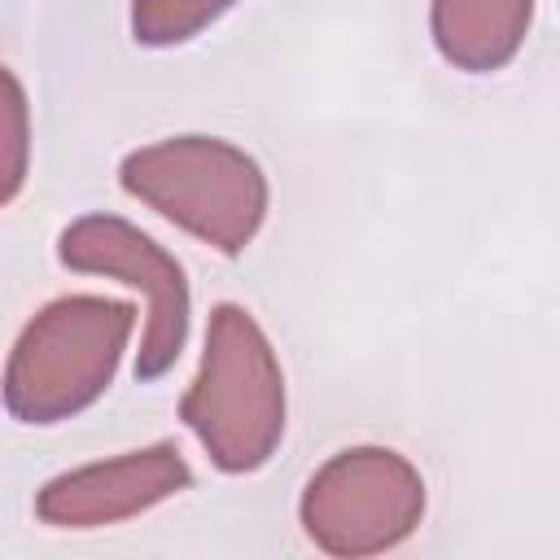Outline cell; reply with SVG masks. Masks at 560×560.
Returning a JSON list of instances; mask_svg holds the SVG:
<instances>
[{"label":"cell","instance_id":"6da1fadb","mask_svg":"<svg viewBox=\"0 0 560 560\" xmlns=\"http://www.w3.org/2000/svg\"><path fill=\"white\" fill-rule=\"evenodd\" d=\"M179 416L223 472H249L276 451L284 433V376L249 311L214 306L201 372Z\"/></svg>","mask_w":560,"mask_h":560},{"label":"cell","instance_id":"7a4b0ae2","mask_svg":"<svg viewBox=\"0 0 560 560\" xmlns=\"http://www.w3.org/2000/svg\"><path fill=\"white\" fill-rule=\"evenodd\" d=\"M136 311L105 298H61L18 337L4 372V402L26 424L83 411L114 376Z\"/></svg>","mask_w":560,"mask_h":560},{"label":"cell","instance_id":"3957f363","mask_svg":"<svg viewBox=\"0 0 560 560\" xmlns=\"http://www.w3.org/2000/svg\"><path fill=\"white\" fill-rule=\"evenodd\" d=\"M122 188L223 254H241L267 210L258 162L206 136H179L131 153L122 162Z\"/></svg>","mask_w":560,"mask_h":560},{"label":"cell","instance_id":"277c9868","mask_svg":"<svg viewBox=\"0 0 560 560\" xmlns=\"http://www.w3.org/2000/svg\"><path fill=\"white\" fill-rule=\"evenodd\" d=\"M424 508V486L394 451H341L302 499L311 538L328 551H381L411 534Z\"/></svg>","mask_w":560,"mask_h":560},{"label":"cell","instance_id":"5b68a950","mask_svg":"<svg viewBox=\"0 0 560 560\" xmlns=\"http://www.w3.org/2000/svg\"><path fill=\"white\" fill-rule=\"evenodd\" d=\"M57 254L74 271L118 276L122 284H136L149 293V328L140 341L136 376L140 381L162 376L179 359L184 337H188V284H184L179 262L158 241H149L144 232L109 214H88L70 223L61 232Z\"/></svg>","mask_w":560,"mask_h":560},{"label":"cell","instance_id":"8992f818","mask_svg":"<svg viewBox=\"0 0 560 560\" xmlns=\"http://www.w3.org/2000/svg\"><path fill=\"white\" fill-rule=\"evenodd\" d=\"M184 486H188V464L171 442H162L153 451H131L122 459L92 464L48 481L35 512L52 525H101V521L144 512L149 503Z\"/></svg>","mask_w":560,"mask_h":560},{"label":"cell","instance_id":"52a82bcc","mask_svg":"<svg viewBox=\"0 0 560 560\" xmlns=\"http://www.w3.org/2000/svg\"><path fill=\"white\" fill-rule=\"evenodd\" d=\"M534 0H433V39L464 70H499L525 39Z\"/></svg>","mask_w":560,"mask_h":560},{"label":"cell","instance_id":"ba28073f","mask_svg":"<svg viewBox=\"0 0 560 560\" xmlns=\"http://www.w3.org/2000/svg\"><path fill=\"white\" fill-rule=\"evenodd\" d=\"M232 0H136L131 31L140 44H179L214 22Z\"/></svg>","mask_w":560,"mask_h":560}]
</instances>
